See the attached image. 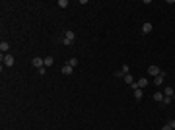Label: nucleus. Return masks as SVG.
Wrapping results in <instances>:
<instances>
[{
    "label": "nucleus",
    "mask_w": 175,
    "mask_h": 130,
    "mask_svg": "<svg viewBox=\"0 0 175 130\" xmlns=\"http://www.w3.org/2000/svg\"><path fill=\"white\" fill-rule=\"evenodd\" d=\"M148 86V80H146V78H140V80H138V82H134V84H132V89H144V87Z\"/></svg>",
    "instance_id": "f257e3e1"
},
{
    "label": "nucleus",
    "mask_w": 175,
    "mask_h": 130,
    "mask_svg": "<svg viewBox=\"0 0 175 130\" xmlns=\"http://www.w3.org/2000/svg\"><path fill=\"white\" fill-rule=\"evenodd\" d=\"M0 60H2V62H4V64L6 66H14V56H12V54H0Z\"/></svg>",
    "instance_id": "f03ea898"
},
{
    "label": "nucleus",
    "mask_w": 175,
    "mask_h": 130,
    "mask_svg": "<svg viewBox=\"0 0 175 130\" xmlns=\"http://www.w3.org/2000/svg\"><path fill=\"white\" fill-rule=\"evenodd\" d=\"M74 37H76V35H74V31H66V33H64V39H62V43H64V45H72V43H74Z\"/></svg>",
    "instance_id": "7ed1b4c3"
},
{
    "label": "nucleus",
    "mask_w": 175,
    "mask_h": 130,
    "mask_svg": "<svg viewBox=\"0 0 175 130\" xmlns=\"http://www.w3.org/2000/svg\"><path fill=\"white\" fill-rule=\"evenodd\" d=\"M148 74H150V76H160V74H162V70H160V66H156V64H152V66H148Z\"/></svg>",
    "instance_id": "20e7f679"
},
{
    "label": "nucleus",
    "mask_w": 175,
    "mask_h": 130,
    "mask_svg": "<svg viewBox=\"0 0 175 130\" xmlns=\"http://www.w3.org/2000/svg\"><path fill=\"white\" fill-rule=\"evenodd\" d=\"M152 29H154V25H152L150 22H144V23H142V33H144V35L152 33Z\"/></svg>",
    "instance_id": "39448f33"
},
{
    "label": "nucleus",
    "mask_w": 175,
    "mask_h": 130,
    "mask_svg": "<svg viewBox=\"0 0 175 130\" xmlns=\"http://www.w3.org/2000/svg\"><path fill=\"white\" fill-rule=\"evenodd\" d=\"M33 66H35V68H43L45 60H43V58H39V56H35V58H33Z\"/></svg>",
    "instance_id": "423d86ee"
},
{
    "label": "nucleus",
    "mask_w": 175,
    "mask_h": 130,
    "mask_svg": "<svg viewBox=\"0 0 175 130\" xmlns=\"http://www.w3.org/2000/svg\"><path fill=\"white\" fill-rule=\"evenodd\" d=\"M72 70H74V68H72L70 64H64L62 68H60V72H62L64 76H70V74H72Z\"/></svg>",
    "instance_id": "0eeeda50"
},
{
    "label": "nucleus",
    "mask_w": 175,
    "mask_h": 130,
    "mask_svg": "<svg viewBox=\"0 0 175 130\" xmlns=\"http://www.w3.org/2000/svg\"><path fill=\"white\" fill-rule=\"evenodd\" d=\"M164 91H156V93H154V101H158V103H162V101H164Z\"/></svg>",
    "instance_id": "6e6552de"
},
{
    "label": "nucleus",
    "mask_w": 175,
    "mask_h": 130,
    "mask_svg": "<svg viewBox=\"0 0 175 130\" xmlns=\"http://www.w3.org/2000/svg\"><path fill=\"white\" fill-rule=\"evenodd\" d=\"M0 51H2L4 54H8V51H10V45L6 43V41H2V43H0Z\"/></svg>",
    "instance_id": "1a4fd4ad"
},
{
    "label": "nucleus",
    "mask_w": 175,
    "mask_h": 130,
    "mask_svg": "<svg viewBox=\"0 0 175 130\" xmlns=\"http://www.w3.org/2000/svg\"><path fill=\"white\" fill-rule=\"evenodd\" d=\"M164 80H165V76H162V74H160V76H156V78H154V84L160 87L162 84H164Z\"/></svg>",
    "instance_id": "9d476101"
},
{
    "label": "nucleus",
    "mask_w": 175,
    "mask_h": 130,
    "mask_svg": "<svg viewBox=\"0 0 175 130\" xmlns=\"http://www.w3.org/2000/svg\"><path fill=\"white\" fill-rule=\"evenodd\" d=\"M164 95H165V97H173V87L167 86V87L164 89Z\"/></svg>",
    "instance_id": "9b49d317"
},
{
    "label": "nucleus",
    "mask_w": 175,
    "mask_h": 130,
    "mask_svg": "<svg viewBox=\"0 0 175 130\" xmlns=\"http://www.w3.org/2000/svg\"><path fill=\"white\" fill-rule=\"evenodd\" d=\"M123 80H125V84H129V86H132V84H134V78H132L131 74H127V76L123 78Z\"/></svg>",
    "instance_id": "f8f14e48"
},
{
    "label": "nucleus",
    "mask_w": 175,
    "mask_h": 130,
    "mask_svg": "<svg viewBox=\"0 0 175 130\" xmlns=\"http://www.w3.org/2000/svg\"><path fill=\"white\" fill-rule=\"evenodd\" d=\"M43 60H45V66H53V62H55V60H53V56H45Z\"/></svg>",
    "instance_id": "ddd939ff"
},
{
    "label": "nucleus",
    "mask_w": 175,
    "mask_h": 130,
    "mask_svg": "<svg viewBox=\"0 0 175 130\" xmlns=\"http://www.w3.org/2000/svg\"><path fill=\"white\" fill-rule=\"evenodd\" d=\"M134 99H142V89H134Z\"/></svg>",
    "instance_id": "4468645a"
},
{
    "label": "nucleus",
    "mask_w": 175,
    "mask_h": 130,
    "mask_svg": "<svg viewBox=\"0 0 175 130\" xmlns=\"http://www.w3.org/2000/svg\"><path fill=\"white\" fill-rule=\"evenodd\" d=\"M121 72H123V74H131V72H129V64H123V66H121Z\"/></svg>",
    "instance_id": "2eb2a0df"
},
{
    "label": "nucleus",
    "mask_w": 175,
    "mask_h": 130,
    "mask_svg": "<svg viewBox=\"0 0 175 130\" xmlns=\"http://www.w3.org/2000/svg\"><path fill=\"white\" fill-rule=\"evenodd\" d=\"M56 4H58V6H60V8H66V6H68V0H58V2H56Z\"/></svg>",
    "instance_id": "dca6fc26"
},
{
    "label": "nucleus",
    "mask_w": 175,
    "mask_h": 130,
    "mask_svg": "<svg viewBox=\"0 0 175 130\" xmlns=\"http://www.w3.org/2000/svg\"><path fill=\"white\" fill-rule=\"evenodd\" d=\"M68 64L72 66V68H74V66H78V58H70V62H68Z\"/></svg>",
    "instance_id": "f3484780"
},
{
    "label": "nucleus",
    "mask_w": 175,
    "mask_h": 130,
    "mask_svg": "<svg viewBox=\"0 0 175 130\" xmlns=\"http://www.w3.org/2000/svg\"><path fill=\"white\" fill-rule=\"evenodd\" d=\"M171 99H173V97H164L162 103H164V105H169V103H171Z\"/></svg>",
    "instance_id": "a211bd4d"
},
{
    "label": "nucleus",
    "mask_w": 175,
    "mask_h": 130,
    "mask_svg": "<svg viewBox=\"0 0 175 130\" xmlns=\"http://www.w3.org/2000/svg\"><path fill=\"white\" fill-rule=\"evenodd\" d=\"M125 76H127V74H123L121 70H119V72H115V78H125Z\"/></svg>",
    "instance_id": "6ab92c4d"
},
{
    "label": "nucleus",
    "mask_w": 175,
    "mask_h": 130,
    "mask_svg": "<svg viewBox=\"0 0 175 130\" xmlns=\"http://www.w3.org/2000/svg\"><path fill=\"white\" fill-rule=\"evenodd\" d=\"M167 124L171 126V130H175V119H171V120H169V122H167Z\"/></svg>",
    "instance_id": "aec40b11"
},
{
    "label": "nucleus",
    "mask_w": 175,
    "mask_h": 130,
    "mask_svg": "<svg viewBox=\"0 0 175 130\" xmlns=\"http://www.w3.org/2000/svg\"><path fill=\"white\" fill-rule=\"evenodd\" d=\"M162 130H171V126H169V124H165V126H164Z\"/></svg>",
    "instance_id": "412c9836"
},
{
    "label": "nucleus",
    "mask_w": 175,
    "mask_h": 130,
    "mask_svg": "<svg viewBox=\"0 0 175 130\" xmlns=\"http://www.w3.org/2000/svg\"><path fill=\"white\" fill-rule=\"evenodd\" d=\"M173 99H175V97H173Z\"/></svg>",
    "instance_id": "4be33fe9"
}]
</instances>
